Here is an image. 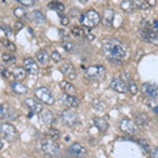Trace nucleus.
<instances>
[{"instance_id": "obj_1", "label": "nucleus", "mask_w": 158, "mask_h": 158, "mask_svg": "<svg viewBox=\"0 0 158 158\" xmlns=\"http://www.w3.org/2000/svg\"><path fill=\"white\" fill-rule=\"evenodd\" d=\"M102 50L108 59L116 63H121V60L124 59L128 55L127 47L115 38L106 40L102 45Z\"/></svg>"}, {"instance_id": "obj_2", "label": "nucleus", "mask_w": 158, "mask_h": 158, "mask_svg": "<svg viewBox=\"0 0 158 158\" xmlns=\"http://www.w3.org/2000/svg\"><path fill=\"white\" fill-rule=\"evenodd\" d=\"M139 35L144 41L158 45V20L153 21V23L143 24L139 30Z\"/></svg>"}, {"instance_id": "obj_3", "label": "nucleus", "mask_w": 158, "mask_h": 158, "mask_svg": "<svg viewBox=\"0 0 158 158\" xmlns=\"http://www.w3.org/2000/svg\"><path fill=\"white\" fill-rule=\"evenodd\" d=\"M40 149L44 153L45 155L50 157H55L59 154L60 152V147L55 140H52L50 138H43L40 140Z\"/></svg>"}, {"instance_id": "obj_4", "label": "nucleus", "mask_w": 158, "mask_h": 158, "mask_svg": "<svg viewBox=\"0 0 158 158\" xmlns=\"http://www.w3.org/2000/svg\"><path fill=\"white\" fill-rule=\"evenodd\" d=\"M79 20H80L82 25L91 29V27H96L100 22V15L95 10H88L86 12L82 13L80 15V19Z\"/></svg>"}, {"instance_id": "obj_5", "label": "nucleus", "mask_w": 158, "mask_h": 158, "mask_svg": "<svg viewBox=\"0 0 158 158\" xmlns=\"http://www.w3.org/2000/svg\"><path fill=\"white\" fill-rule=\"evenodd\" d=\"M85 76L89 79L100 80L106 76V68L102 65H92L85 71Z\"/></svg>"}, {"instance_id": "obj_6", "label": "nucleus", "mask_w": 158, "mask_h": 158, "mask_svg": "<svg viewBox=\"0 0 158 158\" xmlns=\"http://www.w3.org/2000/svg\"><path fill=\"white\" fill-rule=\"evenodd\" d=\"M17 131L14 126L11 123H1L0 124V136L6 141H14L17 138Z\"/></svg>"}, {"instance_id": "obj_7", "label": "nucleus", "mask_w": 158, "mask_h": 158, "mask_svg": "<svg viewBox=\"0 0 158 158\" xmlns=\"http://www.w3.org/2000/svg\"><path fill=\"white\" fill-rule=\"evenodd\" d=\"M61 120L63 121V123L67 124L68 127H74L79 122V116L77 112L71 109H65L61 113Z\"/></svg>"}, {"instance_id": "obj_8", "label": "nucleus", "mask_w": 158, "mask_h": 158, "mask_svg": "<svg viewBox=\"0 0 158 158\" xmlns=\"http://www.w3.org/2000/svg\"><path fill=\"white\" fill-rule=\"evenodd\" d=\"M35 96H36L41 102L49 104V106L55 102V99L53 97L51 91L48 88H45V86H41V88L36 89V90H35Z\"/></svg>"}, {"instance_id": "obj_9", "label": "nucleus", "mask_w": 158, "mask_h": 158, "mask_svg": "<svg viewBox=\"0 0 158 158\" xmlns=\"http://www.w3.org/2000/svg\"><path fill=\"white\" fill-rule=\"evenodd\" d=\"M119 129H120L123 133L129 134V135H134L138 132V126L136 124V122L130 118L121 119L120 123H119Z\"/></svg>"}, {"instance_id": "obj_10", "label": "nucleus", "mask_w": 158, "mask_h": 158, "mask_svg": "<svg viewBox=\"0 0 158 158\" xmlns=\"http://www.w3.org/2000/svg\"><path fill=\"white\" fill-rule=\"evenodd\" d=\"M0 118L3 119H13L16 118V113H15V110L12 108L9 104H0Z\"/></svg>"}, {"instance_id": "obj_11", "label": "nucleus", "mask_w": 158, "mask_h": 158, "mask_svg": "<svg viewBox=\"0 0 158 158\" xmlns=\"http://www.w3.org/2000/svg\"><path fill=\"white\" fill-rule=\"evenodd\" d=\"M142 93L150 98H158V85L146 82L142 85Z\"/></svg>"}, {"instance_id": "obj_12", "label": "nucleus", "mask_w": 158, "mask_h": 158, "mask_svg": "<svg viewBox=\"0 0 158 158\" xmlns=\"http://www.w3.org/2000/svg\"><path fill=\"white\" fill-rule=\"evenodd\" d=\"M111 88L118 93H127L128 92V85L124 82L120 77H115L111 81Z\"/></svg>"}, {"instance_id": "obj_13", "label": "nucleus", "mask_w": 158, "mask_h": 158, "mask_svg": "<svg viewBox=\"0 0 158 158\" xmlns=\"http://www.w3.org/2000/svg\"><path fill=\"white\" fill-rule=\"evenodd\" d=\"M24 104L29 108V110L33 114H40L43 111L42 104L38 102L36 99L34 98H27L24 100Z\"/></svg>"}, {"instance_id": "obj_14", "label": "nucleus", "mask_w": 158, "mask_h": 158, "mask_svg": "<svg viewBox=\"0 0 158 158\" xmlns=\"http://www.w3.org/2000/svg\"><path fill=\"white\" fill-rule=\"evenodd\" d=\"M23 65L24 69L27 73H30L31 75H36L39 71V68H38L37 62L32 58H25L23 60Z\"/></svg>"}, {"instance_id": "obj_15", "label": "nucleus", "mask_w": 158, "mask_h": 158, "mask_svg": "<svg viewBox=\"0 0 158 158\" xmlns=\"http://www.w3.org/2000/svg\"><path fill=\"white\" fill-rule=\"evenodd\" d=\"M70 155H72L74 157H81L83 155L86 154V150L85 147H82L80 143H73L69 147L68 149Z\"/></svg>"}, {"instance_id": "obj_16", "label": "nucleus", "mask_w": 158, "mask_h": 158, "mask_svg": "<svg viewBox=\"0 0 158 158\" xmlns=\"http://www.w3.org/2000/svg\"><path fill=\"white\" fill-rule=\"evenodd\" d=\"M60 101L64 104V106H69V108H77L79 106V100L75 96L68 95V94H65V93L60 97Z\"/></svg>"}, {"instance_id": "obj_17", "label": "nucleus", "mask_w": 158, "mask_h": 158, "mask_svg": "<svg viewBox=\"0 0 158 158\" xmlns=\"http://www.w3.org/2000/svg\"><path fill=\"white\" fill-rule=\"evenodd\" d=\"M114 20V10L113 9H106L101 16V21L106 27H112Z\"/></svg>"}, {"instance_id": "obj_18", "label": "nucleus", "mask_w": 158, "mask_h": 158, "mask_svg": "<svg viewBox=\"0 0 158 158\" xmlns=\"http://www.w3.org/2000/svg\"><path fill=\"white\" fill-rule=\"evenodd\" d=\"M39 118H40V121H41L43 124H45V126H51V124H53L55 121L54 115L51 113V111H48V110H45V111L40 113Z\"/></svg>"}, {"instance_id": "obj_19", "label": "nucleus", "mask_w": 158, "mask_h": 158, "mask_svg": "<svg viewBox=\"0 0 158 158\" xmlns=\"http://www.w3.org/2000/svg\"><path fill=\"white\" fill-rule=\"evenodd\" d=\"M61 72L64 74L65 76H68L70 79H75L76 76H77L75 68H74L71 63H64V64L61 67Z\"/></svg>"}, {"instance_id": "obj_20", "label": "nucleus", "mask_w": 158, "mask_h": 158, "mask_svg": "<svg viewBox=\"0 0 158 158\" xmlns=\"http://www.w3.org/2000/svg\"><path fill=\"white\" fill-rule=\"evenodd\" d=\"M11 89L14 93L18 94V95H23L27 92V86L23 85V83L19 82V81H13L11 83Z\"/></svg>"}, {"instance_id": "obj_21", "label": "nucleus", "mask_w": 158, "mask_h": 158, "mask_svg": "<svg viewBox=\"0 0 158 158\" xmlns=\"http://www.w3.org/2000/svg\"><path fill=\"white\" fill-rule=\"evenodd\" d=\"M93 122L95 124V127L97 128L99 131L101 132H106L109 129V123L104 120L103 118H99V117H95L93 119Z\"/></svg>"}, {"instance_id": "obj_22", "label": "nucleus", "mask_w": 158, "mask_h": 158, "mask_svg": "<svg viewBox=\"0 0 158 158\" xmlns=\"http://www.w3.org/2000/svg\"><path fill=\"white\" fill-rule=\"evenodd\" d=\"M60 88L62 89V90L64 91V93L68 94V95L74 96V94H76V89L74 88V85L72 83L68 82V81H61Z\"/></svg>"}, {"instance_id": "obj_23", "label": "nucleus", "mask_w": 158, "mask_h": 158, "mask_svg": "<svg viewBox=\"0 0 158 158\" xmlns=\"http://www.w3.org/2000/svg\"><path fill=\"white\" fill-rule=\"evenodd\" d=\"M150 121V117L148 116V114L146 113H140L136 116L135 118V122H136L137 126H141V127H146Z\"/></svg>"}, {"instance_id": "obj_24", "label": "nucleus", "mask_w": 158, "mask_h": 158, "mask_svg": "<svg viewBox=\"0 0 158 158\" xmlns=\"http://www.w3.org/2000/svg\"><path fill=\"white\" fill-rule=\"evenodd\" d=\"M12 75H13V77L16 79V81L22 80V79L25 77V70H24L23 68L17 67V68L13 69Z\"/></svg>"}, {"instance_id": "obj_25", "label": "nucleus", "mask_w": 158, "mask_h": 158, "mask_svg": "<svg viewBox=\"0 0 158 158\" xmlns=\"http://www.w3.org/2000/svg\"><path fill=\"white\" fill-rule=\"evenodd\" d=\"M36 57H37L38 62L41 63V64H44V63H47L48 61H49L50 55L45 50H41V51H39V52L37 53Z\"/></svg>"}, {"instance_id": "obj_26", "label": "nucleus", "mask_w": 158, "mask_h": 158, "mask_svg": "<svg viewBox=\"0 0 158 158\" xmlns=\"http://www.w3.org/2000/svg\"><path fill=\"white\" fill-rule=\"evenodd\" d=\"M32 18L37 24H43L45 22V17L40 11H34L32 13Z\"/></svg>"}, {"instance_id": "obj_27", "label": "nucleus", "mask_w": 158, "mask_h": 158, "mask_svg": "<svg viewBox=\"0 0 158 158\" xmlns=\"http://www.w3.org/2000/svg\"><path fill=\"white\" fill-rule=\"evenodd\" d=\"M14 14L17 18H20V19H27V13L25 11V7H22V6H17L14 9Z\"/></svg>"}, {"instance_id": "obj_28", "label": "nucleus", "mask_w": 158, "mask_h": 158, "mask_svg": "<svg viewBox=\"0 0 158 158\" xmlns=\"http://www.w3.org/2000/svg\"><path fill=\"white\" fill-rule=\"evenodd\" d=\"M120 7L126 13H133L134 10H136V7L134 6V1H122Z\"/></svg>"}, {"instance_id": "obj_29", "label": "nucleus", "mask_w": 158, "mask_h": 158, "mask_svg": "<svg viewBox=\"0 0 158 158\" xmlns=\"http://www.w3.org/2000/svg\"><path fill=\"white\" fill-rule=\"evenodd\" d=\"M49 9L53 10V11H56V12H63L64 11V6H63L61 2H58V1H53V2H50L48 4Z\"/></svg>"}, {"instance_id": "obj_30", "label": "nucleus", "mask_w": 158, "mask_h": 158, "mask_svg": "<svg viewBox=\"0 0 158 158\" xmlns=\"http://www.w3.org/2000/svg\"><path fill=\"white\" fill-rule=\"evenodd\" d=\"M2 60H3L6 63H7L9 65L14 64V63L16 62V58H15V56L10 54V53H4V54H2Z\"/></svg>"}, {"instance_id": "obj_31", "label": "nucleus", "mask_w": 158, "mask_h": 158, "mask_svg": "<svg viewBox=\"0 0 158 158\" xmlns=\"http://www.w3.org/2000/svg\"><path fill=\"white\" fill-rule=\"evenodd\" d=\"M0 42H1L9 51H12V52L16 51V47H15L14 43L12 41H10L9 39H6V38H0Z\"/></svg>"}, {"instance_id": "obj_32", "label": "nucleus", "mask_w": 158, "mask_h": 158, "mask_svg": "<svg viewBox=\"0 0 158 158\" xmlns=\"http://www.w3.org/2000/svg\"><path fill=\"white\" fill-rule=\"evenodd\" d=\"M47 135H48V138L55 140L60 137V132L56 129H50L49 131L47 132Z\"/></svg>"}, {"instance_id": "obj_33", "label": "nucleus", "mask_w": 158, "mask_h": 158, "mask_svg": "<svg viewBox=\"0 0 158 158\" xmlns=\"http://www.w3.org/2000/svg\"><path fill=\"white\" fill-rule=\"evenodd\" d=\"M128 91L131 92V94H133V95L137 94V92H138V86H137L136 82L132 80V79L129 81V83H128Z\"/></svg>"}, {"instance_id": "obj_34", "label": "nucleus", "mask_w": 158, "mask_h": 158, "mask_svg": "<svg viewBox=\"0 0 158 158\" xmlns=\"http://www.w3.org/2000/svg\"><path fill=\"white\" fill-rule=\"evenodd\" d=\"M72 34H73L75 37H77V38L85 37V31H83V29H81V27H73Z\"/></svg>"}, {"instance_id": "obj_35", "label": "nucleus", "mask_w": 158, "mask_h": 158, "mask_svg": "<svg viewBox=\"0 0 158 158\" xmlns=\"http://www.w3.org/2000/svg\"><path fill=\"white\" fill-rule=\"evenodd\" d=\"M134 6L136 9H139V10L149 9V6H148L147 1H140V0H137V1H134Z\"/></svg>"}, {"instance_id": "obj_36", "label": "nucleus", "mask_w": 158, "mask_h": 158, "mask_svg": "<svg viewBox=\"0 0 158 158\" xmlns=\"http://www.w3.org/2000/svg\"><path fill=\"white\" fill-rule=\"evenodd\" d=\"M62 47H63V49H64L65 51H68V52H71V51L73 50V48H74V44H73V42L64 41V42L62 43Z\"/></svg>"}, {"instance_id": "obj_37", "label": "nucleus", "mask_w": 158, "mask_h": 158, "mask_svg": "<svg viewBox=\"0 0 158 158\" xmlns=\"http://www.w3.org/2000/svg\"><path fill=\"white\" fill-rule=\"evenodd\" d=\"M18 2L20 4L24 6H32L35 4V1L34 0H18Z\"/></svg>"}, {"instance_id": "obj_38", "label": "nucleus", "mask_w": 158, "mask_h": 158, "mask_svg": "<svg viewBox=\"0 0 158 158\" xmlns=\"http://www.w3.org/2000/svg\"><path fill=\"white\" fill-rule=\"evenodd\" d=\"M1 29L4 31V33H6V35H7V36H12L13 31H12V29H11V27H10V25L2 24V25H1Z\"/></svg>"}, {"instance_id": "obj_39", "label": "nucleus", "mask_w": 158, "mask_h": 158, "mask_svg": "<svg viewBox=\"0 0 158 158\" xmlns=\"http://www.w3.org/2000/svg\"><path fill=\"white\" fill-rule=\"evenodd\" d=\"M51 57H52V59L56 61V62H59L61 60V55L59 54V52H57V51H54V52L51 54Z\"/></svg>"}, {"instance_id": "obj_40", "label": "nucleus", "mask_w": 158, "mask_h": 158, "mask_svg": "<svg viewBox=\"0 0 158 158\" xmlns=\"http://www.w3.org/2000/svg\"><path fill=\"white\" fill-rule=\"evenodd\" d=\"M139 146L143 149V151H146V152H149L150 151V147H149V144L147 143L144 140H139Z\"/></svg>"}, {"instance_id": "obj_41", "label": "nucleus", "mask_w": 158, "mask_h": 158, "mask_svg": "<svg viewBox=\"0 0 158 158\" xmlns=\"http://www.w3.org/2000/svg\"><path fill=\"white\" fill-rule=\"evenodd\" d=\"M59 19L62 25H68L69 24V18L65 15H59Z\"/></svg>"}, {"instance_id": "obj_42", "label": "nucleus", "mask_w": 158, "mask_h": 158, "mask_svg": "<svg viewBox=\"0 0 158 158\" xmlns=\"http://www.w3.org/2000/svg\"><path fill=\"white\" fill-rule=\"evenodd\" d=\"M150 158H158V147L154 148V149L150 152Z\"/></svg>"}, {"instance_id": "obj_43", "label": "nucleus", "mask_w": 158, "mask_h": 158, "mask_svg": "<svg viewBox=\"0 0 158 158\" xmlns=\"http://www.w3.org/2000/svg\"><path fill=\"white\" fill-rule=\"evenodd\" d=\"M1 74L3 75V77H6V78H9L10 77V72H9V70H7V69L2 68L1 69Z\"/></svg>"}, {"instance_id": "obj_44", "label": "nucleus", "mask_w": 158, "mask_h": 158, "mask_svg": "<svg viewBox=\"0 0 158 158\" xmlns=\"http://www.w3.org/2000/svg\"><path fill=\"white\" fill-rule=\"evenodd\" d=\"M15 25H16V31H17V32H19L20 30H22V29H23V27H24L23 23H22V22H20V21H17Z\"/></svg>"}, {"instance_id": "obj_45", "label": "nucleus", "mask_w": 158, "mask_h": 158, "mask_svg": "<svg viewBox=\"0 0 158 158\" xmlns=\"http://www.w3.org/2000/svg\"><path fill=\"white\" fill-rule=\"evenodd\" d=\"M59 34H61L62 38H68L69 37V32L65 30H59Z\"/></svg>"}, {"instance_id": "obj_46", "label": "nucleus", "mask_w": 158, "mask_h": 158, "mask_svg": "<svg viewBox=\"0 0 158 158\" xmlns=\"http://www.w3.org/2000/svg\"><path fill=\"white\" fill-rule=\"evenodd\" d=\"M147 3L149 6H154L155 4H156V1H155V0H148Z\"/></svg>"}, {"instance_id": "obj_47", "label": "nucleus", "mask_w": 158, "mask_h": 158, "mask_svg": "<svg viewBox=\"0 0 158 158\" xmlns=\"http://www.w3.org/2000/svg\"><path fill=\"white\" fill-rule=\"evenodd\" d=\"M153 112H154L155 114H158V103L154 106V108H153Z\"/></svg>"}, {"instance_id": "obj_48", "label": "nucleus", "mask_w": 158, "mask_h": 158, "mask_svg": "<svg viewBox=\"0 0 158 158\" xmlns=\"http://www.w3.org/2000/svg\"><path fill=\"white\" fill-rule=\"evenodd\" d=\"M2 146H3V143H2V141H1V140H0V149H1V148H2Z\"/></svg>"}]
</instances>
